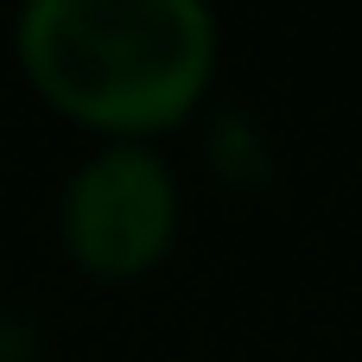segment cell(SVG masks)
<instances>
[{"instance_id": "cell-1", "label": "cell", "mask_w": 362, "mask_h": 362, "mask_svg": "<svg viewBox=\"0 0 362 362\" xmlns=\"http://www.w3.org/2000/svg\"><path fill=\"white\" fill-rule=\"evenodd\" d=\"M185 19L178 13H64L57 19V57L70 70H89V89L102 95H153L185 70Z\"/></svg>"}]
</instances>
